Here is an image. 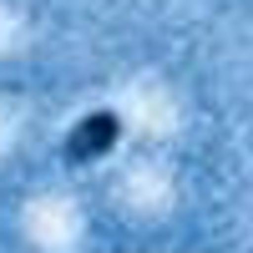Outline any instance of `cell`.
Masks as SVG:
<instances>
[{"instance_id":"cell-1","label":"cell","mask_w":253,"mask_h":253,"mask_svg":"<svg viewBox=\"0 0 253 253\" xmlns=\"http://www.w3.org/2000/svg\"><path fill=\"white\" fill-rule=\"evenodd\" d=\"M117 137H122V117L117 112H86L71 126V137L61 142V157L66 162H96V157H107L117 147Z\"/></svg>"}]
</instances>
